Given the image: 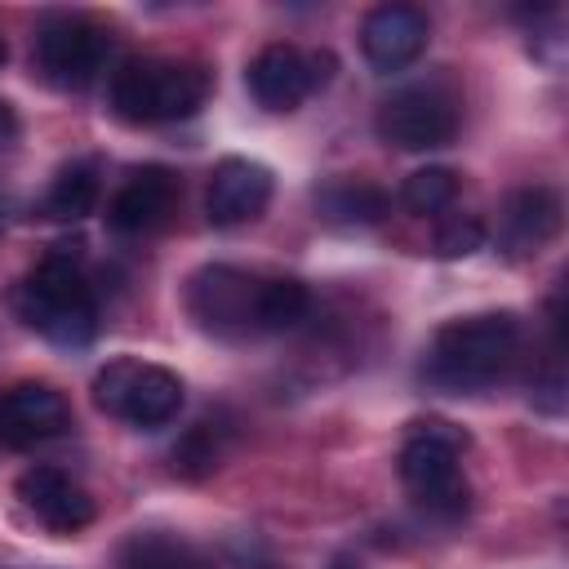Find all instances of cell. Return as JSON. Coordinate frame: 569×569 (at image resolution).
<instances>
[{
    "label": "cell",
    "mask_w": 569,
    "mask_h": 569,
    "mask_svg": "<svg viewBox=\"0 0 569 569\" xmlns=\"http://www.w3.org/2000/svg\"><path fill=\"white\" fill-rule=\"evenodd\" d=\"M333 76L329 53H302L298 44H267L253 53L244 84L262 111H293L302 98L325 89Z\"/></svg>",
    "instance_id": "9"
},
{
    "label": "cell",
    "mask_w": 569,
    "mask_h": 569,
    "mask_svg": "<svg viewBox=\"0 0 569 569\" xmlns=\"http://www.w3.org/2000/svg\"><path fill=\"white\" fill-rule=\"evenodd\" d=\"M480 244H485V222L476 213H445L436 222V236H431L436 258H471Z\"/></svg>",
    "instance_id": "21"
},
{
    "label": "cell",
    "mask_w": 569,
    "mask_h": 569,
    "mask_svg": "<svg viewBox=\"0 0 569 569\" xmlns=\"http://www.w3.org/2000/svg\"><path fill=\"white\" fill-rule=\"evenodd\" d=\"M169 458H173V471H178L182 480H204V476H213L218 462H222V427L209 422V418L196 422V427H187Z\"/></svg>",
    "instance_id": "20"
},
{
    "label": "cell",
    "mask_w": 569,
    "mask_h": 569,
    "mask_svg": "<svg viewBox=\"0 0 569 569\" xmlns=\"http://www.w3.org/2000/svg\"><path fill=\"white\" fill-rule=\"evenodd\" d=\"M427 40H431V22L413 4H378L360 22V49H365L369 67L382 71V76L405 71L409 62H418Z\"/></svg>",
    "instance_id": "13"
},
{
    "label": "cell",
    "mask_w": 569,
    "mask_h": 569,
    "mask_svg": "<svg viewBox=\"0 0 569 569\" xmlns=\"http://www.w3.org/2000/svg\"><path fill=\"white\" fill-rule=\"evenodd\" d=\"M93 405L107 418H120V422L142 427V431H156V427H169L178 418V409H182V378L173 369H164V365L120 356V360L98 369Z\"/></svg>",
    "instance_id": "6"
},
{
    "label": "cell",
    "mask_w": 569,
    "mask_h": 569,
    "mask_svg": "<svg viewBox=\"0 0 569 569\" xmlns=\"http://www.w3.org/2000/svg\"><path fill=\"white\" fill-rule=\"evenodd\" d=\"M18 498L53 533H76V529H84L93 520V498L67 471L44 467V462L40 467H27L18 476Z\"/></svg>",
    "instance_id": "15"
},
{
    "label": "cell",
    "mask_w": 569,
    "mask_h": 569,
    "mask_svg": "<svg viewBox=\"0 0 569 569\" xmlns=\"http://www.w3.org/2000/svg\"><path fill=\"white\" fill-rule=\"evenodd\" d=\"M178 196H182V182L173 169L164 164H142L133 169L120 191L111 196L107 204V222L111 231H124V236H142V231H160L173 209H178Z\"/></svg>",
    "instance_id": "12"
},
{
    "label": "cell",
    "mask_w": 569,
    "mask_h": 569,
    "mask_svg": "<svg viewBox=\"0 0 569 569\" xmlns=\"http://www.w3.org/2000/svg\"><path fill=\"white\" fill-rule=\"evenodd\" d=\"M187 316L213 338H258L267 333V276L231 262H204L187 276Z\"/></svg>",
    "instance_id": "5"
},
{
    "label": "cell",
    "mask_w": 569,
    "mask_h": 569,
    "mask_svg": "<svg viewBox=\"0 0 569 569\" xmlns=\"http://www.w3.org/2000/svg\"><path fill=\"white\" fill-rule=\"evenodd\" d=\"M71 431V405L49 382H18L0 391V445L31 449Z\"/></svg>",
    "instance_id": "10"
},
{
    "label": "cell",
    "mask_w": 569,
    "mask_h": 569,
    "mask_svg": "<svg viewBox=\"0 0 569 569\" xmlns=\"http://www.w3.org/2000/svg\"><path fill=\"white\" fill-rule=\"evenodd\" d=\"M111 49H116L111 27L89 13H49L40 18L31 40L36 71L53 89H89L102 76Z\"/></svg>",
    "instance_id": "7"
},
{
    "label": "cell",
    "mask_w": 569,
    "mask_h": 569,
    "mask_svg": "<svg viewBox=\"0 0 569 569\" xmlns=\"http://www.w3.org/2000/svg\"><path fill=\"white\" fill-rule=\"evenodd\" d=\"M4 58H9V44H4V40H0V67H4Z\"/></svg>",
    "instance_id": "23"
},
{
    "label": "cell",
    "mask_w": 569,
    "mask_h": 569,
    "mask_svg": "<svg viewBox=\"0 0 569 569\" xmlns=\"http://www.w3.org/2000/svg\"><path fill=\"white\" fill-rule=\"evenodd\" d=\"M373 129L396 151H436L458 133V98L445 84H409L382 98Z\"/></svg>",
    "instance_id": "8"
},
{
    "label": "cell",
    "mask_w": 569,
    "mask_h": 569,
    "mask_svg": "<svg viewBox=\"0 0 569 569\" xmlns=\"http://www.w3.org/2000/svg\"><path fill=\"white\" fill-rule=\"evenodd\" d=\"M13 311L27 329L58 347H84L98 333V298L80 271V244H53L13 289Z\"/></svg>",
    "instance_id": "2"
},
{
    "label": "cell",
    "mask_w": 569,
    "mask_h": 569,
    "mask_svg": "<svg viewBox=\"0 0 569 569\" xmlns=\"http://www.w3.org/2000/svg\"><path fill=\"white\" fill-rule=\"evenodd\" d=\"M116 569H213L196 542L173 529H138L120 542Z\"/></svg>",
    "instance_id": "16"
},
{
    "label": "cell",
    "mask_w": 569,
    "mask_h": 569,
    "mask_svg": "<svg viewBox=\"0 0 569 569\" xmlns=\"http://www.w3.org/2000/svg\"><path fill=\"white\" fill-rule=\"evenodd\" d=\"M316 213L338 227H373L387 213V191L365 178H333L316 191Z\"/></svg>",
    "instance_id": "17"
},
{
    "label": "cell",
    "mask_w": 569,
    "mask_h": 569,
    "mask_svg": "<svg viewBox=\"0 0 569 569\" xmlns=\"http://www.w3.org/2000/svg\"><path fill=\"white\" fill-rule=\"evenodd\" d=\"M213 93V76L191 58H129L111 71V111L124 124H169L196 116Z\"/></svg>",
    "instance_id": "3"
},
{
    "label": "cell",
    "mask_w": 569,
    "mask_h": 569,
    "mask_svg": "<svg viewBox=\"0 0 569 569\" xmlns=\"http://www.w3.org/2000/svg\"><path fill=\"white\" fill-rule=\"evenodd\" d=\"M271 169L262 160L249 156H227L213 164L209 173V191H204V213L213 227H240L253 222L267 204H271Z\"/></svg>",
    "instance_id": "11"
},
{
    "label": "cell",
    "mask_w": 569,
    "mask_h": 569,
    "mask_svg": "<svg viewBox=\"0 0 569 569\" xmlns=\"http://www.w3.org/2000/svg\"><path fill=\"white\" fill-rule=\"evenodd\" d=\"M520 356V320L511 311H476L440 325L422 351V382L449 396L493 387Z\"/></svg>",
    "instance_id": "1"
},
{
    "label": "cell",
    "mask_w": 569,
    "mask_h": 569,
    "mask_svg": "<svg viewBox=\"0 0 569 569\" xmlns=\"http://www.w3.org/2000/svg\"><path fill=\"white\" fill-rule=\"evenodd\" d=\"M458 200V173L445 169V164H427V169H413L405 182H400V204L418 218H436L445 213L449 204Z\"/></svg>",
    "instance_id": "19"
},
{
    "label": "cell",
    "mask_w": 569,
    "mask_h": 569,
    "mask_svg": "<svg viewBox=\"0 0 569 569\" xmlns=\"http://www.w3.org/2000/svg\"><path fill=\"white\" fill-rule=\"evenodd\" d=\"M98 164L93 160H71L53 173L49 191H44V218L53 222H80L84 213H93L98 204Z\"/></svg>",
    "instance_id": "18"
},
{
    "label": "cell",
    "mask_w": 569,
    "mask_h": 569,
    "mask_svg": "<svg viewBox=\"0 0 569 569\" xmlns=\"http://www.w3.org/2000/svg\"><path fill=\"white\" fill-rule=\"evenodd\" d=\"M13 138H18V116H13V107L0 98V151L13 147Z\"/></svg>",
    "instance_id": "22"
},
{
    "label": "cell",
    "mask_w": 569,
    "mask_h": 569,
    "mask_svg": "<svg viewBox=\"0 0 569 569\" xmlns=\"http://www.w3.org/2000/svg\"><path fill=\"white\" fill-rule=\"evenodd\" d=\"M462 449H467V431L445 418H418L400 445L396 471L409 498L436 520H458L471 507V485L458 462Z\"/></svg>",
    "instance_id": "4"
},
{
    "label": "cell",
    "mask_w": 569,
    "mask_h": 569,
    "mask_svg": "<svg viewBox=\"0 0 569 569\" xmlns=\"http://www.w3.org/2000/svg\"><path fill=\"white\" fill-rule=\"evenodd\" d=\"M556 231H560V196L542 182L511 191L498 209V249L511 262L538 258L556 240Z\"/></svg>",
    "instance_id": "14"
}]
</instances>
